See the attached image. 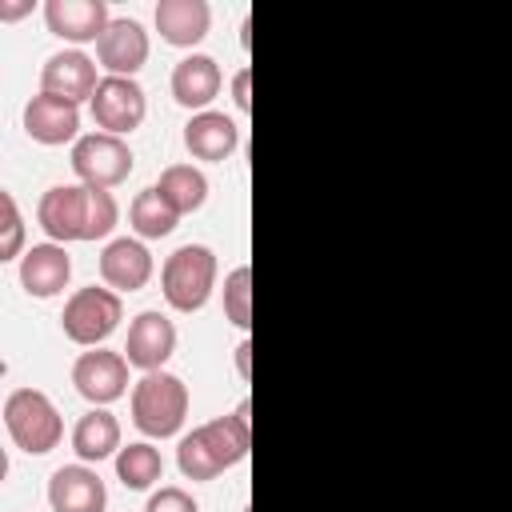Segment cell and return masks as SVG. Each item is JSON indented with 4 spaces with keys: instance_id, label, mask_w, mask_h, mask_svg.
Here are the masks:
<instances>
[{
    "instance_id": "cell-1",
    "label": "cell",
    "mask_w": 512,
    "mask_h": 512,
    "mask_svg": "<svg viewBox=\"0 0 512 512\" xmlns=\"http://www.w3.org/2000/svg\"><path fill=\"white\" fill-rule=\"evenodd\" d=\"M248 448H252V400H240L232 416L192 428L176 448V464L188 480H212L224 468L240 464Z\"/></svg>"
},
{
    "instance_id": "cell-2",
    "label": "cell",
    "mask_w": 512,
    "mask_h": 512,
    "mask_svg": "<svg viewBox=\"0 0 512 512\" xmlns=\"http://www.w3.org/2000/svg\"><path fill=\"white\" fill-rule=\"evenodd\" d=\"M188 420V384L172 372H144L132 384V424L152 436V440H168L184 428Z\"/></svg>"
},
{
    "instance_id": "cell-3",
    "label": "cell",
    "mask_w": 512,
    "mask_h": 512,
    "mask_svg": "<svg viewBox=\"0 0 512 512\" xmlns=\"http://www.w3.org/2000/svg\"><path fill=\"white\" fill-rule=\"evenodd\" d=\"M4 428L12 436V444L28 456H44L60 444L64 436V420L56 412V404L40 392V388H12L4 400Z\"/></svg>"
},
{
    "instance_id": "cell-4",
    "label": "cell",
    "mask_w": 512,
    "mask_h": 512,
    "mask_svg": "<svg viewBox=\"0 0 512 512\" xmlns=\"http://www.w3.org/2000/svg\"><path fill=\"white\" fill-rule=\"evenodd\" d=\"M160 288L176 312H200L216 288V252L208 244H180L160 268Z\"/></svg>"
},
{
    "instance_id": "cell-5",
    "label": "cell",
    "mask_w": 512,
    "mask_h": 512,
    "mask_svg": "<svg viewBox=\"0 0 512 512\" xmlns=\"http://www.w3.org/2000/svg\"><path fill=\"white\" fill-rule=\"evenodd\" d=\"M120 320H124V300H120V292L96 288V284L76 288V292L64 300V312H60L64 336H68L72 344H80V348L104 344V340L120 328Z\"/></svg>"
},
{
    "instance_id": "cell-6",
    "label": "cell",
    "mask_w": 512,
    "mask_h": 512,
    "mask_svg": "<svg viewBox=\"0 0 512 512\" xmlns=\"http://www.w3.org/2000/svg\"><path fill=\"white\" fill-rule=\"evenodd\" d=\"M132 148L124 144V136H108V132H88L72 144V172L80 176V184L88 188H116L128 180L132 172Z\"/></svg>"
},
{
    "instance_id": "cell-7",
    "label": "cell",
    "mask_w": 512,
    "mask_h": 512,
    "mask_svg": "<svg viewBox=\"0 0 512 512\" xmlns=\"http://www.w3.org/2000/svg\"><path fill=\"white\" fill-rule=\"evenodd\" d=\"M36 224L56 244L88 240V228H92V188L88 184H56V188H48L40 196V204H36Z\"/></svg>"
},
{
    "instance_id": "cell-8",
    "label": "cell",
    "mask_w": 512,
    "mask_h": 512,
    "mask_svg": "<svg viewBox=\"0 0 512 512\" xmlns=\"http://www.w3.org/2000/svg\"><path fill=\"white\" fill-rule=\"evenodd\" d=\"M88 108H92L96 128L108 136H128L148 116V100H144V88L136 84V76H104L96 96L88 100Z\"/></svg>"
},
{
    "instance_id": "cell-9",
    "label": "cell",
    "mask_w": 512,
    "mask_h": 512,
    "mask_svg": "<svg viewBox=\"0 0 512 512\" xmlns=\"http://www.w3.org/2000/svg\"><path fill=\"white\" fill-rule=\"evenodd\" d=\"M72 384L88 404L104 408V404H112L128 392V356L112 352V348L80 352L76 364H72Z\"/></svg>"
},
{
    "instance_id": "cell-10",
    "label": "cell",
    "mask_w": 512,
    "mask_h": 512,
    "mask_svg": "<svg viewBox=\"0 0 512 512\" xmlns=\"http://www.w3.org/2000/svg\"><path fill=\"white\" fill-rule=\"evenodd\" d=\"M172 352H176V324H172L164 312L148 308V312L132 316L128 340H124V356H128L132 368H140V372H160Z\"/></svg>"
},
{
    "instance_id": "cell-11",
    "label": "cell",
    "mask_w": 512,
    "mask_h": 512,
    "mask_svg": "<svg viewBox=\"0 0 512 512\" xmlns=\"http://www.w3.org/2000/svg\"><path fill=\"white\" fill-rule=\"evenodd\" d=\"M96 88H100L96 60L88 52H80V48H64V52L48 56L44 68H40V92H48V96L80 104V100H92Z\"/></svg>"
},
{
    "instance_id": "cell-12",
    "label": "cell",
    "mask_w": 512,
    "mask_h": 512,
    "mask_svg": "<svg viewBox=\"0 0 512 512\" xmlns=\"http://www.w3.org/2000/svg\"><path fill=\"white\" fill-rule=\"evenodd\" d=\"M48 504H52V512H104L108 488H104L96 468L64 464L48 480Z\"/></svg>"
},
{
    "instance_id": "cell-13",
    "label": "cell",
    "mask_w": 512,
    "mask_h": 512,
    "mask_svg": "<svg viewBox=\"0 0 512 512\" xmlns=\"http://www.w3.org/2000/svg\"><path fill=\"white\" fill-rule=\"evenodd\" d=\"M72 280V256L64 252V244L48 240V244H32L24 256H20V284L28 296L36 300H52L68 288Z\"/></svg>"
},
{
    "instance_id": "cell-14",
    "label": "cell",
    "mask_w": 512,
    "mask_h": 512,
    "mask_svg": "<svg viewBox=\"0 0 512 512\" xmlns=\"http://www.w3.org/2000/svg\"><path fill=\"white\" fill-rule=\"evenodd\" d=\"M44 20H48V32L68 40V44L100 40L104 28L112 24L104 0H48L44 4Z\"/></svg>"
},
{
    "instance_id": "cell-15",
    "label": "cell",
    "mask_w": 512,
    "mask_h": 512,
    "mask_svg": "<svg viewBox=\"0 0 512 512\" xmlns=\"http://www.w3.org/2000/svg\"><path fill=\"white\" fill-rule=\"evenodd\" d=\"M96 60L108 68V76H136L148 60V32L140 20H112L104 36L96 40Z\"/></svg>"
},
{
    "instance_id": "cell-16",
    "label": "cell",
    "mask_w": 512,
    "mask_h": 512,
    "mask_svg": "<svg viewBox=\"0 0 512 512\" xmlns=\"http://www.w3.org/2000/svg\"><path fill=\"white\" fill-rule=\"evenodd\" d=\"M24 132H28L36 144H48V148L68 144V140H76V132H80V104L40 92V96H32V100L24 104Z\"/></svg>"
},
{
    "instance_id": "cell-17",
    "label": "cell",
    "mask_w": 512,
    "mask_h": 512,
    "mask_svg": "<svg viewBox=\"0 0 512 512\" xmlns=\"http://www.w3.org/2000/svg\"><path fill=\"white\" fill-rule=\"evenodd\" d=\"M100 280L112 292H140L152 280V252L132 236L112 240L100 252Z\"/></svg>"
},
{
    "instance_id": "cell-18",
    "label": "cell",
    "mask_w": 512,
    "mask_h": 512,
    "mask_svg": "<svg viewBox=\"0 0 512 512\" xmlns=\"http://www.w3.org/2000/svg\"><path fill=\"white\" fill-rule=\"evenodd\" d=\"M220 84H224L220 64H216L212 56H204V52H192V56H184V60L172 68V96H176V104H184V108L208 112V104L220 96Z\"/></svg>"
},
{
    "instance_id": "cell-19",
    "label": "cell",
    "mask_w": 512,
    "mask_h": 512,
    "mask_svg": "<svg viewBox=\"0 0 512 512\" xmlns=\"http://www.w3.org/2000/svg\"><path fill=\"white\" fill-rule=\"evenodd\" d=\"M240 144V128L232 116L224 112H196L188 124H184V148L196 156V160H208V164H220L236 152Z\"/></svg>"
},
{
    "instance_id": "cell-20",
    "label": "cell",
    "mask_w": 512,
    "mask_h": 512,
    "mask_svg": "<svg viewBox=\"0 0 512 512\" xmlns=\"http://www.w3.org/2000/svg\"><path fill=\"white\" fill-rule=\"evenodd\" d=\"M212 8L204 0H160L156 4V28L172 48H196L208 36Z\"/></svg>"
},
{
    "instance_id": "cell-21",
    "label": "cell",
    "mask_w": 512,
    "mask_h": 512,
    "mask_svg": "<svg viewBox=\"0 0 512 512\" xmlns=\"http://www.w3.org/2000/svg\"><path fill=\"white\" fill-rule=\"evenodd\" d=\"M72 448L84 464H100L108 456H116L124 444H120V420L108 412V408H92L76 420L72 428Z\"/></svg>"
},
{
    "instance_id": "cell-22",
    "label": "cell",
    "mask_w": 512,
    "mask_h": 512,
    "mask_svg": "<svg viewBox=\"0 0 512 512\" xmlns=\"http://www.w3.org/2000/svg\"><path fill=\"white\" fill-rule=\"evenodd\" d=\"M156 188H160V196H164L180 216L204 208V200H208V176H204L200 168H192V164H168V168L160 172Z\"/></svg>"
},
{
    "instance_id": "cell-23",
    "label": "cell",
    "mask_w": 512,
    "mask_h": 512,
    "mask_svg": "<svg viewBox=\"0 0 512 512\" xmlns=\"http://www.w3.org/2000/svg\"><path fill=\"white\" fill-rule=\"evenodd\" d=\"M176 220H180V212L160 196L156 184L144 188V192H136V200H132V208H128V224H132L144 240H160V236H168V232L176 228Z\"/></svg>"
},
{
    "instance_id": "cell-24",
    "label": "cell",
    "mask_w": 512,
    "mask_h": 512,
    "mask_svg": "<svg viewBox=\"0 0 512 512\" xmlns=\"http://www.w3.org/2000/svg\"><path fill=\"white\" fill-rule=\"evenodd\" d=\"M116 476H120L124 488L144 492V488H152L164 476V460H160V452L148 440H136V444L116 452Z\"/></svg>"
},
{
    "instance_id": "cell-25",
    "label": "cell",
    "mask_w": 512,
    "mask_h": 512,
    "mask_svg": "<svg viewBox=\"0 0 512 512\" xmlns=\"http://www.w3.org/2000/svg\"><path fill=\"white\" fill-rule=\"evenodd\" d=\"M224 316L236 328H252V268L240 264L224 280Z\"/></svg>"
},
{
    "instance_id": "cell-26",
    "label": "cell",
    "mask_w": 512,
    "mask_h": 512,
    "mask_svg": "<svg viewBox=\"0 0 512 512\" xmlns=\"http://www.w3.org/2000/svg\"><path fill=\"white\" fill-rule=\"evenodd\" d=\"M0 212H4V236H0V260H16L24 248V220L16 208V196L0 188Z\"/></svg>"
},
{
    "instance_id": "cell-27",
    "label": "cell",
    "mask_w": 512,
    "mask_h": 512,
    "mask_svg": "<svg viewBox=\"0 0 512 512\" xmlns=\"http://www.w3.org/2000/svg\"><path fill=\"white\" fill-rule=\"evenodd\" d=\"M144 512H200V504L192 500V492H184V488H176V484H164V488H156V492L148 496Z\"/></svg>"
},
{
    "instance_id": "cell-28",
    "label": "cell",
    "mask_w": 512,
    "mask_h": 512,
    "mask_svg": "<svg viewBox=\"0 0 512 512\" xmlns=\"http://www.w3.org/2000/svg\"><path fill=\"white\" fill-rule=\"evenodd\" d=\"M248 80H252V72H248V68H240V72H236V80H232V100H236V108H240V112H248V108H252Z\"/></svg>"
},
{
    "instance_id": "cell-29",
    "label": "cell",
    "mask_w": 512,
    "mask_h": 512,
    "mask_svg": "<svg viewBox=\"0 0 512 512\" xmlns=\"http://www.w3.org/2000/svg\"><path fill=\"white\" fill-rule=\"evenodd\" d=\"M248 356H252V340H244V344L236 348V368H240L244 380H248V372H252V368H248Z\"/></svg>"
},
{
    "instance_id": "cell-30",
    "label": "cell",
    "mask_w": 512,
    "mask_h": 512,
    "mask_svg": "<svg viewBox=\"0 0 512 512\" xmlns=\"http://www.w3.org/2000/svg\"><path fill=\"white\" fill-rule=\"evenodd\" d=\"M32 4H0V20H16V16H24Z\"/></svg>"
}]
</instances>
